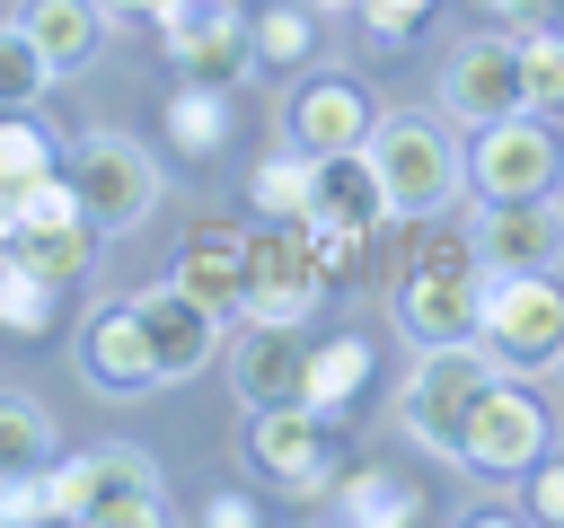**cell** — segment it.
Returning a JSON list of instances; mask_svg holds the SVG:
<instances>
[{
  "label": "cell",
  "mask_w": 564,
  "mask_h": 528,
  "mask_svg": "<svg viewBox=\"0 0 564 528\" xmlns=\"http://www.w3.org/2000/svg\"><path fill=\"white\" fill-rule=\"evenodd\" d=\"M203 528H256V502L247 493H212L203 502Z\"/></svg>",
  "instance_id": "8d00e7d4"
},
{
  "label": "cell",
  "mask_w": 564,
  "mask_h": 528,
  "mask_svg": "<svg viewBox=\"0 0 564 528\" xmlns=\"http://www.w3.org/2000/svg\"><path fill=\"white\" fill-rule=\"evenodd\" d=\"M361 150H370L379 194H388V211H397V220H432V211H449V194H458V176H467V158L449 150V132H441L423 106L379 114Z\"/></svg>",
  "instance_id": "7a4b0ae2"
},
{
  "label": "cell",
  "mask_w": 564,
  "mask_h": 528,
  "mask_svg": "<svg viewBox=\"0 0 564 528\" xmlns=\"http://www.w3.org/2000/svg\"><path fill=\"white\" fill-rule=\"evenodd\" d=\"M414 510H423V502H414L397 475H379V466H361V475L335 493V519H361V528H405Z\"/></svg>",
  "instance_id": "83f0119b"
},
{
  "label": "cell",
  "mask_w": 564,
  "mask_h": 528,
  "mask_svg": "<svg viewBox=\"0 0 564 528\" xmlns=\"http://www.w3.org/2000/svg\"><path fill=\"white\" fill-rule=\"evenodd\" d=\"M44 493H53V519H88V528H150V519H167L159 466L141 449H123V440L62 458L44 475Z\"/></svg>",
  "instance_id": "3957f363"
},
{
  "label": "cell",
  "mask_w": 564,
  "mask_h": 528,
  "mask_svg": "<svg viewBox=\"0 0 564 528\" xmlns=\"http://www.w3.org/2000/svg\"><path fill=\"white\" fill-rule=\"evenodd\" d=\"M0 519H53V493H44V466H35V475H0Z\"/></svg>",
  "instance_id": "836d02e7"
},
{
  "label": "cell",
  "mask_w": 564,
  "mask_h": 528,
  "mask_svg": "<svg viewBox=\"0 0 564 528\" xmlns=\"http://www.w3.org/2000/svg\"><path fill=\"white\" fill-rule=\"evenodd\" d=\"M159 53L185 79H212V88H238L256 70V35H247V9L238 0H176L159 18Z\"/></svg>",
  "instance_id": "ba28073f"
},
{
  "label": "cell",
  "mask_w": 564,
  "mask_h": 528,
  "mask_svg": "<svg viewBox=\"0 0 564 528\" xmlns=\"http://www.w3.org/2000/svg\"><path fill=\"white\" fill-rule=\"evenodd\" d=\"M308 220H335V229H379L388 220L370 150H317L308 158Z\"/></svg>",
  "instance_id": "e0dca14e"
},
{
  "label": "cell",
  "mask_w": 564,
  "mask_h": 528,
  "mask_svg": "<svg viewBox=\"0 0 564 528\" xmlns=\"http://www.w3.org/2000/svg\"><path fill=\"white\" fill-rule=\"evenodd\" d=\"M370 97L352 88V79H308L300 97H291V141L317 158V150H361L370 141Z\"/></svg>",
  "instance_id": "d6986e66"
},
{
  "label": "cell",
  "mask_w": 564,
  "mask_h": 528,
  "mask_svg": "<svg viewBox=\"0 0 564 528\" xmlns=\"http://www.w3.org/2000/svg\"><path fill=\"white\" fill-rule=\"evenodd\" d=\"M18 26L35 35V53H44V62H53V79H62V70H88V62H97L106 9H97V0H26V9H18Z\"/></svg>",
  "instance_id": "ffe728a7"
},
{
  "label": "cell",
  "mask_w": 564,
  "mask_h": 528,
  "mask_svg": "<svg viewBox=\"0 0 564 528\" xmlns=\"http://www.w3.org/2000/svg\"><path fill=\"white\" fill-rule=\"evenodd\" d=\"M476 246H485L494 273H555V264H564V211H555L546 194H529V202H485V211H476Z\"/></svg>",
  "instance_id": "2e32d148"
},
{
  "label": "cell",
  "mask_w": 564,
  "mask_h": 528,
  "mask_svg": "<svg viewBox=\"0 0 564 528\" xmlns=\"http://www.w3.org/2000/svg\"><path fill=\"white\" fill-rule=\"evenodd\" d=\"M53 167H62L53 132H44V123H18V114H0V238L18 229V202H26V185H35V176H53Z\"/></svg>",
  "instance_id": "7402d4cb"
},
{
  "label": "cell",
  "mask_w": 564,
  "mask_h": 528,
  "mask_svg": "<svg viewBox=\"0 0 564 528\" xmlns=\"http://www.w3.org/2000/svg\"><path fill=\"white\" fill-rule=\"evenodd\" d=\"M308 246H317V273H326V290H335V282H352V273H361V255H370V229L308 220Z\"/></svg>",
  "instance_id": "1f68e13d"
},
{
  "label": "cell",
  "mask_w": 564,
  "mask_h": 528,
  "mask_svg": "<svg viewBox=\"0 0 564 528\" xmlns=\"http://www.w3.org/2000/svg\"><path fill=\"white\" fill-rule=\"evenodd\" d=\"M529 510L564 528V458H555V466H538V484H529Z\"/></svg>",
  "instance_id": "d590c367"
},
{
  "label": "cell",
  "mask_w": 564,
  "mask_h": 528,
  "mask_svg": "<svg viewBox=\"0 0 564 528\" xmlns=\"http://www.w3.org/2000/svg\"><path fill=\"white\" fill-rule=\"evenodd\" d=\"M485 273H494V264H485L476 229H458V220L432 211V229H414V255H405V273H397V326H405V343L423 352V343L476 334Z\"/></svg>",
  "instance_id": "6da1fadb"
},
{
  "label": "cell",
  "mask_w": 564,
  "mask_h": 528,
  "mask_svg": "<svg viewBox=\"0 0 564 528\" xmlns=\"http://www.w3.org/2000/svg\"><path fill=\"white\" fill-rule=\"evenodd\" d=\"M167 282H176L185 299H203L220 326L247 317V229H238V220H203V229H185Z\"/></svg>",
  "instance_id": "4fadbf2b"
},
{
  "label": "cell",
  "mask_w": 564,
  "mask_h": 528,
  "mask_svg": "<svg viewBox=\"0 0 564 528\" xmlns=\"http://www.w3.org/2000/svg\"><path fill=\"white\" fill-rule=\"evenodd\" d=\"M229 387H238V405H291V396H308V334L273 326V317H247V334L229 352Z\"/></svg>",
  "instance_id": "9a60e30c"
},
{
  "label": "cell",
  "mask_w": 564,
  "mask_h": 528,
  "mask_svg": "<svg viewBox=\"0 0 564 528\" xmlns=\"http://www.w3.org/2000/svg\"><path fill=\"white\" fill-rule=\"evenodd\" d=\"M326 299V273H317V246H308V220H282L264 238H247V317H273V326H308Z\"/></svg>",
  "instance_id": "9c48e42d"
},
{
  "label": "cell",
  "mask_w": 564,
  "mask_h": 528,
  "mask_svg": "<svg viewBox=\"0 0 564 528\" xmlns=\"http://www.w3.org/2000/svg\"><path fill=\"white\" fill-rule=\"evenodd\" d=\"M167 141H176L185 158H212V150L229 141V88H212V79H185V88L167 97Z\"/></svg>",
  "instance_id": "cb8c5ba5"
},
{
  "label": "cell",
  "mask_w": 564,
  "mask_h": 528,
  "mask_svg": "<svg viewBox=\"0 0 564 528\" xmlns=\"http://www.w3.org/2000/svg\"><path fill=\"white\" fill-rule=\"evenodd\" d=\"M494 387V352L476 343V334H458V343H423L414 352V378H405V396H397V422L432 449V458H458V431H467V405Z\"/></svg>",
  "instance_id": "5b68a950"
},
{
  "label": "cell",
  "mask_w": 564,
  "mask_h": 528,
  "mask_svg": "<svg viewBox=\"0 0 564 528\" xmlns=\"http://www.w3.org/2000/svg\"><path fill=\"white\" fill-rule=\"evenodd\" d=\"M520 88H529V114L564 106V26H529L520 35Z\"/></svg>",
  "instance_id": "f546056e"
},
{
  "label": "cell",
  "mask_w": 564,
  "mask_h": 528,
  "mask_svg": "<svg viewBox=\"0 0 564 528\" xmlns=\"http://www.w3.org/2000/svg\"><path fill=\"white\" fill-rule=\"evenodd\" d=\"M53 317H62V282H44L35 264L0 255V334L35 343V334H53Z\"/></svg>",
  "instance_id": "603a6c76"
},
{
  "label": "cell",
  "mask_w": 564,
  "mask_h": 528,
  "mask_svg": "<svg viewBox=\"0 0 564 528\" xmlns=\"http://www.w3.org/2000/svg\"><path fill=\"white\" fill-rule=\"evenodd\" d=\"M62 176H70V194H79V211H88L97 238H106V229H141V220L159 211V158H150L132 132H88V141H70Z\"/></svg>",
  "instance_id": "8992f818"
},
{
  "label": "cell",
  "mask_w": 564,
  "mask_h": 528,
  "mask_svg": "<svg viewBox=\"0 0 564 528\" xmlns=\"http://www.w3.org/2000/svg\"><path fill=\"white\" fill-rule=\"evenodd\" d=\"M546 458V405L511 378H494L476 405H467V431H458V466L476 475H529Z\"/></svg>",
  "instance_id": "30bf717a"
},
{
  "label": "cell",
  "mask_w": 564,
  "mask_h": 528,
  "mask_svg": "<svg viewBox=\"0 0 564 528\" xmlns=\"http://www.w3.org/2000/svg\"><path fill=\"white\" fill-rule=\"evenodd\" d=\"M247 194H256L273 220H308V150H300V158H282V150H273V158H256Z\"/></svg>",
  "instance_id": "4dcf8cb0"
},
{
  "label": "cell",
  "mask_w": 564,
  "mask_h": 528,
  "mask_svg": "<svg viewBox=\"0 0 564 528\" xmlns=\"http://www.w3.org/2000/svg\"><path fill=\"white\" fill-rule=\"evenodd\" d=\"M485 18H502V26H555L564 18V0H476Z\"/></svg>",
  "instance_id": "e575fe53"
},
{
  "label": "cell",
  "mask_w": 564,
  "mask_h": 528,
  "mask_svg": "<svg viewBox=\"0 0 564 528\" xmlns=\"http://www.w3.org/2000/svg\"><path fill=\"white\" fill-rule=\"evenodd\" d=\"M441 106L458 123H502V114H529V88H520V35H467L441 70Z\"/></svg>",
  "instance_id": "7c38bea8"
},
{
  "label": "cell",
  "mask_w": 564,
  "mask_h": 528,
  "mask_svg": "<svg viewBox=\"0 0 564 528\" xmlns=\"http://www.w3.org/2000/svg\"><path fill=\"white\" fill-rule=\"evenodd\" d=\"M476 343L494 352V370H555L564 361V282L555 273H485V308H476Z\"/></svg>",
  "instance_id": "277c9868"
},
{
  "label": "cell",
  "mask_w": 564,
  "mask_h": 528,
  "mask_svg": "<svg viewBox=\"0 0 564 528\" xmlns=\"http://www.w3.org/2000/svg\"><path fill=\"white\" fill-rule=\"evenodd\" d=\"M79 370H88V387H106V396H141V387H159L132 299H115V308L88 317V334H79Z\"/></svg>",
  "instance_id": "ac0fdd59"
},
{
  "label": "cell",
  "mask_w": 564,
  "mask_h": 528,
  "mask_svg": "<svg viewBox=\"0 0 564 528\" xmlns=\"http://www.w3.org/2000/svg\"><path fill=\"white\" fill-rule=\"evenodd\" d=\"M467 185L485 202H529L555 185V132L529 123V114H502V123H476V150H467Z\"/></svg>",
  "instance_id": "8fae6325"
},
{
  "label": "cell",
  "mask_w": 564,
  "mask_h": 528,
  "mask_svg": "<svg viewBox=\"0 0 564 528\" xmlns=\"http://www.w3.org/2000/svg\"><path fill=\"white\" fill-rule=\"evenodd\" d=\"M308 9H352V0H308Z\"/></svg>",
  "instance_id": "f35d334b"
},
{
  "label": "cell",
  "mask_w": 564,
  "mask_h": 528,
  "mask_svg": "<svg viewBox=\"0 0 564 528\" xmlns=\"http://www.w3.org/2000/svg\"><path fill=\"white\" fill-rule=\"evenodd\" d=\"M132 317H141V343H150V370H159V378H194V370H212L220 317H212L203 299H185L176 282H159V290L132 299Z\"/></svg>",
  "instance_id": "5bb4252c"
},
{
  "label": "cell",
  "mask_w": 564,
  "mask_h": 528,
  "mask_svg": "<svg viewBox=\"0 0 564 528\" xmlns=\"http://www.w3.org/2000/svg\"><path fill=\"white\" fill-rule=\"evenodd\" d=\"M361 378H370V343H352V334L308 343V405H317V414H344V405L361 396Z\"/></svg>",
  "instance_id": "d4e9b609"
},
{
  "label": "cell",
  "mask_w": 564,
  "mask_h": 528,
  "mask_svg": "<svg viewBox=\"0 0 564 528\" xmlns=\"http://www.w3.org/2000/svg\"><path fill=\"white\" fill-rule=\"evenodd\" d=\"M247 35H256V62L300 70V62L317 53V9H308V0H273L264 18H247Z\"/></svg>",
  "instance_id": "4316f807"
},
{
  "label": "cell",
  "mask_w": 564,
  "mask_h": 528,
  "mask_svg": "<svg viewBox=\"0 0 564 528\" xmlns=\"http://www.w3.org/2000/svg\"><path fill=\"white\" fill-rule=\"evenodd\" d=\"M35 466H53V414L9 387L0 396V475H35Z\"/></svg>",
  "instance_id": "484cf974"
},
{
  "label": "cell",
  "mask_w": 564,
  "mask_h": 528,
  "mask_svg": "<svg viewBox=\"0 0 564 528\" xmlns=\"http://www.w3.org/2000/svg\"><path fill=\"white\" fill-rule=\"evenodd\" d=\"M97 9H106V18H123V26H159L176 0H97Z\"/></svg>",
  "instance_id": "74e56055"
},
{
  "label": "cell",
  "mask_w": 564,
  "mask_h": 528,
  "mask_svg": "<svg viewBox=\"0 0 564 528\" xmlns=\"http://www.w3.org/2000/svg\"><path fill=\"white\" fill-rule=\"evenodd\" d=\"M247 458H256L282 493H326V475H335V414H317L308 396H291V405H247Z\"/></svg>",
  "instance_id": "52a82bcc"
},
{
  "label": "cell",
  "mask_w": 564,
  "mask_h": 528,
  "mask_svg": "<svg viewBox=\"0 0 564 528\" xmlns=\"http://www.w3.org/2000/svg\"><path fill=\"white\" fill-rule=\"evenodd\" d=\"M44 88H53V62L35 53V35L26 26H0V114H26Z\"/></svg>",
  "instance_id": "f1b7e54d"
},
{
  "label": "cell",
  "mask_w": 564,
  "mask_h": 528,
  "mask_svg": "<svg viewBox=\"0 0 564 528\" xmlns=\"http://www.w3.org/2000/svg\"><path fill=\"white\" fill-rule=\"evenodd\" d=\"M88 246H97V229H88V220H26V229H9V238H0V255L35 264V273H44V282H62V290L88 273Z\"/></svg>",
  "instance_id": "44dd1931"
},
{
  "label": "cell",
  "mask_w": 564,
  "mask_h": 528,
  "mask_svg": "<svg viewBox=\"0 0 564 528\" xmlns=\"http://www.w3.org/2000/svg\"><path fill=\"white\" fill-rule=\"evenodd\" d=\"M352 18H361L379 44H397V35H414V26L432 18V0H352Z\"/></svg>",
  "instance_id": "d6a6232c"
}]
</instances>
